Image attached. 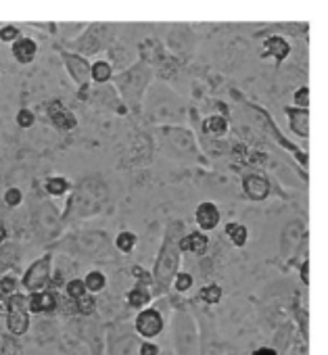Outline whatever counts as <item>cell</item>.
<instances>
[{"mask_svg":"<svg viewBox=\"0 0 328 355\" xmlns=\"http://www.w3.org/2000/svg\"><path fill=\"white\" fill-rule=\"evenodd\" d=\"M150 80H153L150 67L144 61H136V63L128 65L126 69L117 71L111 82H113L115 90L119 92L123 105L130 111L138 113L140 107H142L144 94H146L148 86H150Z\"/></svg>","mask_w":328,"mask_h":355,"instance_id":"6da1fadb","label":"cell"},{"mask_svg":"<svg viewBox=\"0 0 328 355\" xmlns=\"http://www.w3.org/2000/svg\"><path fill=\"white\" fill-rule=\"evenodd\" d=\"M111 40H113V32L109 26H101V24H92L88 26L86 34H82L80 38L74 40V49L84 55V57H90V55H96L105 49L111 46Z\"/></svg>","mask_w":328,"mask_h":355,"instance_id":"7a4b0ae2","label":"cell"},{"mask_svg":"<svg viewBox=\"0 0 328 355\" xmlns=\"http://www.w3.org/2000/svg\"><path fill=\"white\" fill-rule=\"evenodd\" d=\"M59 57L63 61L67 76L74 80V84L78 88H86L90 84V61H88V57L74 53V51H65V49H59Z\"/></svg>","mask_w":328,"mask_h":355,"instance_id":"3957f363","label":"cell"},{"mask_svg":"<svg viewBox=\"0 0 328 355\" xmlns=\"http://www.w3.org/2000/svg\"><path fill=\"white\" fill-rule=\"evenodd\" d=\"M7 326L13 334H24L30 326V313H28V299L19 293H13L9 297V311H7Z\"/></svg>","mask_w":328,"mask_h":355,"instance_id":"277c9868","label":"cell"},{"mask_svg":"<svg viewBox=\"0 0 328 355\" xmlns=\"http://www.w3.org/2000/svg\"><path fill=\"white\" fill-rule=\"evenodd\" d=\"M51 280V255L40 257L34 266H30V270L24 276V286L32 293L42 291Z\"/></svg>","mask_w":328,"mask_h":355,"instance_id":"5b68a950","label":"cell"},{"mask_svg":"<svg viewBox=\"0 0 328 355\" xmlns=\"http://www.w3.org/2000/svg\"><path fill=\"white\" fill-rule=\"evenodd\" d=\"M49 119L61 132H71L78 128V117L71 109H67L61 101H53L49 105Z\"/></svg>","mask_w":328,"mask_h":355,"instance_id":"8992f818","label":"cell"},{"mask_svg":"<svg viewBox=\"0 0 328 355\" xmlns=\"http://www.w3.org/2000/svg\"><path fill=\"white\" fill-rule=\"evenodd\" d=\"M264 53H261V57H270V59H274V63H276V67H282V63L288 59V55H291V44H288V40L284 38V36H280V34H272V36H268L266 40H264V49H261Z\"/></svg>","mask_w":328,"mask_h":355,"instance_id":"52a82bcc","label":"cell"},{"mask_svg":"<svg viewBox=\"0 0 328 355\" xmlns=\"http://www.w3.org/2000/svg\"><path fill=\"white\" fill-rule=\"evenodd\" d=\"M243 193L251 201H266L270 197V180L261 173H247L243 178Z\"/></svg>","mask_w":328,"mask_h":355,"instance_id":"ba28073f","label":"cell"},{"mask_svg":"<svg viewBox=\"0 0 328 355\" xmlns=\"http://www.w3.org/2000/svg\"><path fill=\"white\" fill-rule=\"evenodd\" d=\"M284 115L288 119V128L295 136L299 138H307L309 136V109H303V107H295V105H288L284 107Z\"/></svg>","mask_w":328,"mask_h":355,"instance_id":"9c48e42d","label":"cell"},{"mask_svg":"<svg viewBox=\"0 0 328 355\" xmlns=\"http://www.w3.org/2000/svg\"><path fill=\"white\" fill-rule=\"evenodd\" d=\"M11 55L17 63L21 65H30L36 61L38 57V42L30 36H19L13 44H11Z\"/></svg>","mask_w":328,"mask_h":355,"instance_id":"30bf717a","label":"cell"},{"mask_svg":"<svg viewBox=\"0 0 328 355\" xmlns=\"http://www.w3.org/2000/svg\"><path fill=\"white\" fill-rule=\"evenodd\" d=\"M161 328H163V320H161L159 311L144 309V311L138 313V318H136V330H138L140 336L153 338V336H157L161 332Z\"/></svg>","mask_w":328,"mask_h":355,"instance_id":"8fae6325","label":"cell"},{"mask_svg":"<svg viewBox=\"0 0 328 355\" xmlns=\"http://www.w3.org/2000/svg\"><path fill=\"white\" fill-rule=\"evenodd\" d=\"M220 218H222V214H220L218 205L212 203V201H203V203H199L197 209H195V222H197V226H199L203 232L214 230V228L220 224Z\"/></svg>","mask_w":328,"mask_h":355,"instance_id":"7c38bea8","label":"cell"},{"mask_svg":"<svg viewBox=\"0 0 328 355\" xmlns=\"http://www.w3.org/2000/svg\"><path fill=\"white\" fill-rule=\"evenodd\" d=\"M209 247V239L205 232H191L187 236H182L178 241V249L180 251H187V253H195V255H203Z\"/></svg>","mask_w":328,"mask_h":355,"instance_id":"4fadbf2b","label":"cell"},{"mask_svg":"<svg viewBox=\"0 0 328 355\" xmlns=\"http://www.w3.org/2000/svg\"><path fill=\"white\" fill-rule=\"evenodd\" d=\"M55 307H57V299L51 291H36L28 299V311H34V313L53 311Z\"/></svg>","mask_w":328,"mask_h":355,"instance_id":"5bb4252c","label":"cell"},{"mask_svg":"<svg viewBox=\"0 0 328 355\" xmlns=\"http://www.w3.org/2000/svg\"><path fill=\"white\" fill-rule=\"evenodd\" d=\"M115 69L107 59H96L94 63H90V82L94 86H105L113 80Z\"/></svg>","mask_w":328,"mask_h":355,"instance_id":"9a60e30c","label":"cell"},{"mask_svg":"<svg viewBox=\"0 0 328 355\" xmlns=\"http://www.w3.org/2000/svg\"><path fill=\"white\" fill-rule=\"evenodd\" d=\"M201 128H203V132H205L207 136H212V138H224V136L228 134V130H230V121H228L224 115L214 113V115H209V117L203 119Z\"/></svg>","mask_w":328,"mask_h":355,"instance_id":"2e32d148","label":"cell"},{"mask_svg":"<svg viewBox=\"0 0 328 355\" xmlns=\"http://www.w3.org/2000/svg\"><path fill=\"white\" fill-rule=\"evenodd\" d=\"M44 191L51 197H63L69 191V180L63 175H51V178H46V182H44Z\"/></svg>","mask_w":328,"mask_h":355,"instance_id":"e0dca14e","label":"cell"},{"mask_svg":"<svg viewBox=\"0 0 328 355\" xmlns=\"http://www.w3.org/2000/svg\"><path fill=\"white\" fill-rule=\"evenodd\" d=\"M224 232H226V236L232 241V245H236V247H245V245H247L249 230H247L243 224H239V222H230V224H226Z\"/></svg>","mask_w":328,"mask_h":355,"instance_id":"ac0fdd59","label":"cell"},{"mask_svg":"<svg viewBox=\"0 0 328 355\" xmlns=\"http://www.w3.org/2000/svg\"><path fill=\"white\" fill-rule=\"evenodd\" d=\"M148 301H150V295H148V291H146L142 284H140V286H134V288L128 293V303H130V307H134V309L144 307Z\"/></svg>","mask_w":328,"mask_h":355,"instance_id":"d6986e66","label":"cell"},{"mask_svg":"<svg viewBox=\"0 0 328 355\" xmlns=\"http://www.w3.org/2000/svg\"><path fill=\"white\" fill-rule=\"evenodd\" d=\"M136 243H138L136 234H134V232H128V230L119 232V234H117V239H115V247H117L121 253H130V251H134Z\"/></svg>","mask_w":328,"mask_h":355,"instance_id":"ffe728a7","label":"cell"},{"mask_svg":"<svg viewBox=\"0 0 328 355\" xmlns=\"http://www.w3.org/2000/svg\"><path fill=\"white\" fill-rule=\"evenodd\" d=\"M15 123H17V128H21V130H30V128H34V123H36V113H34L32 109H28V107H21V109L15 113Z\"/></svg>","mask_w":328,"mask_h":355,"instance_id":"44dd1931","label":"cell"},{"mask_svg":"<svg viewBox=\"0 0 328 355\" xmlns=\"http://www.w3.org/2000/svg\"><path fill=\"white\" fill-rule=\"evenodd\" d=\"M3 201H5L7 207L15 209V207H19V205L24 203V191L17 189V187H9V189L5 191V195H3Z\"/></svg>","mask_w":328,"mask_h":355,"instance_id":"7402d4cb","label":"cell"},{"mask_svg":"<svg viewBox=\"0 0 328 355\" xmlns=\"http://www.w3.org/2000/svg\"><path fill=\"white\" fill-rule=\"evenodd\" d=\"M84 284H86V291H90V293H98V291H103V288H105L107 280H105V274H103V272H90V274L86 276Z\"/></svg>","mask_w":328,"mask_h":355,"instance_id":"603a6c76","label":"cell"},{"mask_svg":"<svg viewBox=\"0 0 328 355\" xmlns=\"http://www.w3.org/2000/svg\"><path fill=\"white\" fill-rule=\"evenodd\" d=\"M201 299H203L207 305H216V303H220V299H222V288H220L218 284H209V286H205V288L201 291Z\"/></svg>","mask_w":328,"mask_h":355,"instance_id":"cb8c5ba5","label":"cell"},{"mask_svg":"<svg viewBox=\"0 0 328 355\" xmlns=\"http://www.w3.org/2000/svg\"><path fill=\"white\" fill-rule=\"evenodd\" d=\"M19 36H21V32H19V28H17V26H13V24H7V26L0 28V42L13 44Z\"/></svg>","mask_w":328,"mask_h":355,"instance_id":"d4e9b609","label":"cell"},{"mask_svg":"<svg viewBox=\"0 0 328 355\" xmlns=\"http://www.w3.org/2000/svg\"><path fill=\"white\" fill-rule=\"evenodd\" d=\"M293 105H295V107L309 109V88H307V86H299V88L293 92Z\"/></svg>","mask_w":328,"mask_h":355,"instance_id":"484cf974","label":"cell"},{"mask_svg":"<svg viewBox=\"0 0 328 355\" xmlns=\"http://www.w3.org/2000/svg\"><path fill=\"white\" fill-rule=\"evenodd\" d=\"M88 291H86V284H84V280H69L67 282V297L69 299H80L82 295H86Z\"/></svg>","mask_w":328,"mask_h":355,"instance_id":"4316f807","label":"cell"},{"mask_svg":"<svg viewBox=\"0 0 328 355\" xmlns=\"http://www.w3.org/2000/svg\"><path fill=\"white\" fill-rule=\"evenodd\" d=\"M76 309L80 311V313H84V315H90L92 311H94V299L86 293V295H82L80 299H76Z\"/></svg>","mask_w":328,"mask_h":355,"instance_id":"83f0119b","label":"cell"},{"mask_svg":"<svg viewBox=\"0 0 328 355\" xmlns=\"http://www.w3.org/2000/svg\"><path fill=\"white\" fill-rule=\"evenodd\" d=\"M191 286H193V276H191V274H187V272L176 274V278H174V288H176L178 293H187Z\"/></svg>","mask_w":328,"mask_h":355,"instance_id":"f1b7e54d","label":"cell"},{"mask_svg":"<svg viewBox=\"0 0 328 355\" xmlns=\"http://www.w3.org/2000/svg\"><path fill=\"white\" fill-rule=\"evenodd\" d=\"M15 286H17V282H15V278H11V276H7V278L0 280V293H3V295L15 293Z\"/></svg>","mask_w":328,"mask_h":355,"instance_id":"f546056e","label":"cell"},{"mask_svg":"<svg viewBox=\"0 0 328 355\" xmlns=\"http://www.w3.org/2000/svg\"><path fill=\"white\" fill-rule=\"evenodd\" d=\"M132 274L136 276V280H138L142 286H144V284H150V280H153V278H150V274H148V272H144V270H142V268H138V266H134V268H132Z\"/></svg>","mask_w":328,"mask_h":355,"instance_id":"4dcf8cb0","label":"cell"},{"mask_svg":"<svg viewBox=\"0 0 328 355\" xmlns=\"http://www.w3.org/2000/svg\"><path fill=\"white\" fill-rule=\"evenodd\" d=\"M140 355H159V347L155 343H142Z\"/></svg>","mask_w":328,"mask_h":355,"instance_id":"1f68e13d","label":"cell"},{"mask_svg":"<svg viewBox=\"0 0 328 355\" xmlns=\"http://www.w3.org/2000/svg\"><path fill=\"white\" fill-rule=\"evenodd\" d=\"M9 311V297L0 293V313H7Z\"/></svg>","mask_w":328,"mask_h":355,"instance_id":"d6a6232c","label":"cell"},{"mask_svg":"<svg viewBox=\"0 0 328 355\" xmlns=\"http://www.w3.org/2000/svg\"><path fill=\"white\" fill-rule=\"evenodd\" d=\"M253 355H278V353L274 349H270V347H259V349L253 351Z\"/></svg>","mask_w":328,"mask_h":355,"instance_id":"836d02e7","label":"cell"},{"mask_svg":"<svg viewBox=\"0 0 328 355\" xmlns=\"http://www.w3.org/2000/svg\"><path fill=\"white\" fill-rule=\"evenodd\" d=\"M307 272H309V263L305 261V263H303V270H301V274H303V282H305V284L309 282V276H307Z\"/></svg>","mask_w":328,"mask_h":355,"instance_id":"e575fe53","label":"cell"},{"mask_svg":"<svg viewBox=\"0 0 328 355\" xmlns=\"http://www.w3.org/2000/svg\"><path fill=\"white\" fill-rule=\"evenodd\" d=\"M7 239V228H5V224H0V243H3Z\"/></svg>","mask_w":328,"mask_h":355,"instance_id":"d590c367","label":"cell"}]
</instances>
